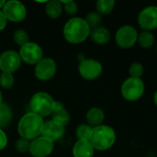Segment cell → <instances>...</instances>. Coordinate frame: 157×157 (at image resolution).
<instances>
[{
    "mask_svg": "<svg viewBox=\"0 0 157 157\" xmlns=\"http://www.w3.org/2000/svg\"><path fill=\"white\" fill-rule=\"evenodd\" d=\"M91 29L88 27L85 18L74 17L63 26V34L66 41L72 44H79L90 36Z\"/></svg>",
    "mask_w": 157,
    "mask_h": 157,
    "instance_id": "1",
    "label": "cell"
},
{
    "mask_svg": "<svg viewBox=\"0 0 157 157\" xmlns=\"http://www.w3.org/2000/svg\"><path fill=\"white\" fill-rule=\"evenodd\" d=\"M44 121L33 112H28L19 120L17 132L21 138L32 141L41 135Z\"/></svg>",
    "mask_w": 157,
    "mask_h": 157,
    "instance_id": "2",
    "label": "cell"
},
{
    "mask_svg": "<svg viewBox=\"0 0 157 157\" xmlns=\"http://www.w3.org/2000/svg\"><path fill=\"white\" fill-rule=\"evenodd\" d=\"M89 142L95 150H109L114 145L116 142V132L111 127L108 125H100L92 128Z\"/></svg>",
    "mask_w": 157,
    "mask_h": 157,
    "instance_id": "3",
    "label": "cell"
},
{
    "mask_svg": "<svg viewBox=\"0 0 157 157\" xmlns=\"http://www.w3.org/2000/svg\"><path fill=\"white\" fill-rule=\"evenodd\" d=\"M55 100L46 92L35 93L29 101V107L31 112L41 117H48L52 114L54 109Z\"/></svg>",
    "mask_w": 157,
    "mask_h": 157,
    "instance_id": "4",
    "label": "cell"
},
{
    "mask_svg": "<svg viewBox=\"0 0 157 157\" xmlns=\"http://www.w3.org/2000/svg\"><path fill=\"white\" fill-rule=\"evenodd\" d=\"M121 96L127 101H137L144 93V84L142 78H127L121 85Z\"/></svg>",
    "mask_w": 157,
    "mask_h": 157,
    "instance_id": "5",
    "label": "cell"
},
{
    "mask_svg": "<svg viewBox=\"0 0 157 157\" xmlns=\"http://www.w3.org/2000/svg\"><path fill=\"white\" fill-rule=\"evenodd\" d=\"M18 54L21 61L31 65H36L43 58V51L41 47L33 41H29L21 46Z\"/></svg>",
    "mask_w": 157,
    "mask_h": 157,
    "instance_id": "6",
    "label": "cell"
},
{
    "mask_svg": "<svg viewBox=\"0 0 157 157\" xmlns=\"http://www.w3.org/2000/svg\"><path fill=\"white\" fill-rule=\"evenodd\" d=\"M2 11L6 16L7 21L11 22H21L27 16V9L24 4L17 0L6 1Z\"/></svg>",
    "mask_w": 157,
    "mask_h": 157,
    "instance_id": "7",
    "label": "cell"
},
{
    "mask_svg": "<svg viewBox=\"0 0 157 157\" xmlns=\"http://www.w3.org/2000/svg\"><path fill=\"white\" fill-rule=\"evenodd\" d=\"M138 32L132 26L125 25L121 27L115 35L117 45L122 49L132 48L138 40Z\"/></svg>",
    "mask_w": 157,
    "mask_h": 157,
    "instance_id": "8",
    "label": "cell"
},
{
    "mask_svg": "<svg viewBox=\"0 0 157 157\" xmlns=\"http://www.w3.org/2000/svg\"><path fill=\"white\" fill-rule=\"evenodd\" d=\"M78 72L84 79L92 81L101 75L103 72V67L98 61L92 58H88L84 59L79 63Z\"/></svg>",
    "mask_w": 157,
    "mask_h": 157,
    "instance_id": "9",
    "label": "cell"
},
{
    "mask_svg": "<svg viewBox=\"0 0 157 157\" xmlns=\"http://www.w3.org/2000/svg\"><path fill=\"white\" fill-rule=\"evenodd\" d=\"M57 66L53 59L46 57L42 58L34 68V75L40 81H48L56 74Z\"/></svg>",
    "mask_w": 157,
    "mask_h": 157,
    "instance_id": "10",
    "label": "cell"
},
{
    "mask_svg": "<svg viewBox=\"0 0 157 157\" xmlns=\"http://www.w3.org/2000/svg\"><path fill=\"white\" fill-rule=\"evenodd\" d=\"M54 143L43 136H40L30 142L29 153L34 157H47L53 152Z\"/></svg>",
    "mask_w": 157,
    "mask_h": 157,
    "instance_id": "11",
    "label": "cell"
},
{
    "mask_svg": "<svg viewBox=\"0 0 157 157\" xmlns=\"http://www.w3.org/2000/svg\"><path fill=\"white\" fill-rule=\"evenodd\" d=\"M21 64V59L18 52L13 50H7L0 54V70L5 73H15Z\"/></svg>",
    "mask_w": 157,
    "mask_h": 157,
    "instance_id": "12",
    "label": "cell"
},
{
    "mask_svg": "<svg viewBox=\"0 0 157 157\" xmlns=\"http://www.w3.org/2000/svg\"><path fill=\"white\" fill-rule=\"evenodd\" d=\"M138 23L145 31L157 29V6H149L144 8L138 16Z\"/></svg>",
    "mask_w": 157,
    "mask_h": 157,
    "instance_id": "13",
    "label": "cell"
},
{
    "mask_svg": "<svg viewBox=\"0 0 157 157\" xmlns=\"http://www.w3.org/2000/svg\"><path fill=\"white\" fill-rule=\"evenodd\" d=\"M65 132V128L54 122L53 121H49L44 122L42 132L40 136H43L53 143L61 139Z\"/></svg>",
    "mask_w": 157,
    "mask_h": 157,
    "instance_id": "14",
    "label": "cell"
},
{
    "mask_svg": "<svg viewBox=\"0 0 157 157\" xmlns=\"http://www.w3.org/2000/svg\"><path fill=\"white\" fill-rule=\"evenodd\" d=\"M52 116V121H53L54 122L58 123L59 125L64 128L66 125H68L70 121V114L68 110L64 108L63 103L60 101H55L54 109H53Z\"/></svg>",
    "mask_w": 157,
    "mask_h": 157,
    "instance_id": "15",
    "label": "cell"
},
{
    "mask_svg": "<svg viewBox=\"0 0 157 157\" xmlns=\"http://www.w3.org/2000/svg\"><path fill=\"white\" fill-rule=\"evenodd\" d=\"M95 149L88 140H77L73 147L74 157H93Z\"/></svg>",
    "mask_w": 157,
    "mask_h": 157,
    "instance_id": "16",
    "label": "cell"
},
{
    "mask_svg": "<svg viewBox=\"0 0 157 157\" xmlns=\"http://www.w3.org/2000/svg\"><path fill=\"white\" fill-rule=\"evenodd\" d=\"M90 38L95 43L98 45H105L110 40V32L107 28L100 26L91 29Z\"/></svg>",
    "mask_w": 157,
    "mask_h": 157,
    "instance_id": "17",
    "label": "cell"
},
{
    "mask_svg": "<svg viewBox=\"0 0 157 157\" xmlns=\"http://www.w3.org/2000/svg\"><path fill=\"white\" fill-rule=\"evenodd\" d=\"M86 117L87 124L91 126L92 128H95V127L102 125L104 119H105V114L101 109L94 107V108H91L87 111Z\"/></svg>",
    "mask_w": 157,
    "mask_h": 157,
    "instance_id": "18",
    "label": "cell"
},
{
    "mask_svg": "<svg viewBox=\"0 0 157 157\" xmlns=\"http://www.w3.org/2000/svg\"><path fill=\"white\" fill-rule=\"evenodd\" d=\"M63 4L59 0H52L46 3L45 11L49 17L56 19L61 17L63 13Z\"/></svg>",
    "mask_w": 157,
    "mask_h": 157,
    "instance_id": "19",
    "label": "cell"
},
{
    "mask_svg": "<svg viewBox=\"0 0 157 157\" xmlns=\"http://www.w3.org/2000/svg\"><path fill=\"white\" fill-rule=\"evenodd\" d=\"M12 118L13 112L11 108L6 104L2 103L0 105V129L6 127L11 122Z\"/></svg>",
    "mask_w": 157,
    "mask_h": 157,
    "instance_id": "20",
    "label": "cell"
},
{
    "mask_svg": "<svg viewBox=\"0 0 157 157\" xmlns=\"http://www.w3.org/2000/svg\"><path fill=\"white\" fill-rule=\"evenodd\" d=\"M114 6H115L114 0H98L96 3L97 12L99 13L101 16H106L111 13Z\"/></svg>",
    "mask_w": 157,
    "mask_h": 157,
    "instance_id": "21",
    "label": "cell"
},
{
    "mask_svg": "<svg viewBox=\"0 0 157 157\" xmlns=\"http://www.w3.org/2000/svg\"><path fill=\"white\" fill-rule=\"evenodd\" d=\"M138 41L142 48L148 49L152 47L155 43V37L154 34L151 31H145L144 30L139 36H138Z\"/></svg>",
    "mask_w": 157,
    "mask_h": 157,
    "instance_id": "22",
    "label": "cell"
},
{
    "mask_svg": "<svg viewBox=\"0 0 157 157\" xmlns=\"http://www.w3.org/2000/svg\"><path fill=\"white\" fill-rule=\"evenodd\" d=\"M85 20L87 23L88 27L91 29H93L98 27H100V23L102 21V16L97 11H92L86 15Z\"/></svg>",
    "mask_w": 157,
    "mask_h": 157,
    "instance_id": "23",
    "label": "cell"
},
{
    "mask_svg": "<svg viewBox=\"0 0 157 157\" xmlns=\"http://www.w3.org/2000/svg\"><path fill=\"white\" fill-rule=\"evenodd\" d=\"M15 85V77L13 74L1 72L0 74V86L4 89H11Z\"/></svg>",
    "mask_w": 157,
    "mask_h": 157,
    "instance_id": "24",
    "label": "cell"
},
{
    "mask_svg": "<svg viewBox=\"0 0 157 157\" xmlns=\"http://www.w3.org/2000/svg\"><path fill=\"white\" fill-rule=\"evenodd\" d=\"M13 40L19 47H21L29 41V34L27 33V31H25L22 29H19L14 32Z\"/></svg>",
    "mask_w": 157,
    "mask_h": 157,
    "instance_id": "25",
    "label": "cell"
},
{
    "mask_svg": "<svg viewBox=\"0 0 157 157\" xmlns=\"http://www.w3.org/2000/svg\"><path fill=\"white\" fill-rule=\"evenodd\" d=\"M92 132V127L88 124H81L77 127L75 134L78 140H88Z\"/></svg>",
    "mask_w": 157,
    "mask_h": 157,
    "instance_id": "26",
    "label": "cell"
},
{
    "mask_svg": "<svg viewBox=\"0 0 157 157\" xmlns=\"http://www.w3.org/2000/svg\"><path fill=\"white\" fill-rule=\"evenodd\" d=\"M63 4V8L64 9L65 13L71 17H74L75 15H76L77 11H78V6L77 4L75 1L72 0H68V1H61Z\"/></svg>",
    "mask_w": 157,
    "mask_h": 157,
    "instance_id": "27",
    "label": "cell"
},
{
    "mask_svg": "<svg viewBox=\"0 0 157 157\" xmlns=\"http://www.w3.org/2000/svg\"><path fill=\"white\" fill-rule=\"evenodd\" d=\"M30 142L31 141H29L27 139H24V138H21L20 137L15 143V149L18 153H27V152H29Z\"/></svg>",
    "mask_w": 157,
    "mask_h": 157,
    "instance_id": "28",
    "label": "cell"
},
{
    "mask_svg": "<svg viewBox=\"0 0 157 157\" xmlns=\"http://www.w3.org/2000/svg\"><path fill=\"white\" fill-rule=\"evenodd\" d=\"M129 73L131 75V77L133 78H141L142 75H144V66L140 63H133L130 68H129Z\"/></svg>",
    "mask_w": 157,
    "mask_h": 157,
    "instance_id": "29",
    "label": "cell"
},
{
    "mask_svg": "<svg viewBox=\"0 0 157 157\" xmlns=\"http://www.w3.org/2000/svg\"><path fill=\"white\" fill-rule=\"evenodd\" d=\"M7 143H8V139L6 132L3 131V129H0V151L4 150L6 147Z\"/></svg>",
    "mask_w": 157,
    "mask_h": 157,
    "instance_id": "30",
    "label": "cell"
},
{
    "mask_svg": "<svg viewBox=\"0 0 157 157\" xmlns=\"http://www.w3.org/2000/svg\"><path fill=\"white\" fill-rule=\"evenodd\" d=\"M7 25V19L4 15L3 11L0 10V31H3Z\"/></svg>",
    "mask_w": 157,
    "mask_h": 157,
    "instance_id": "31",
    "label": "cell"
},
{
    "mask_svg": "<svg viewBox=\"0 0 157 157\" xmlns=\"http://www.w3.org/2000/svg\"><path fill=\"white\" fill-rule=\"evenodd\" d=\"M154 103H155V105L157 107V91H155V93L154 95Z\"/></svg>",
    "mask_w": 157,
    "mask_h": 157,
    "instance_id": "32",
    "label": "cell"
},
{
    "mask_svg": "<svg viewBox=\"0 0 157 157\" xmlns=\"http://www.w3.org/2000/svg\"><path fill=\"white\" fill-rule=\"evenodd\" d=\"M5 3H6L5 0H0V10H2V8H3V6H4V5H5Z\"/></svg>",
    "mask_w": 157,
    "mask_h": 157,
    "instance_id": "33",
    "label": "cell"
},
{
    "mask_svg": "<svg viewBox=\"0 0 157 157\" xmlns=\"http://www.w3.org/2000/svg\"><path fill=\"white\" fill-rule=\"evenodd\" d=\"M3 103V94H2V91L0 90V105Z\"/></svg>",
    "mask_w": 157,
    "mask_h": 157,
    "instance_id": "34",
    "label": "cell"
},
{
    "mask_svg": "<svg viewBox=\"0 0 157 157\" xmlns=\"http://www.w3.org/2000/svg\"><path fill=\"white\" fill-rule=\"evenodd\" d=\"M156 49H157V47H156Z\"/></svg>",
    "mask_w": 157,
    "mask_h": 157,
    "instance_id": "35",
    "label": "cell"
}]
</instances>
